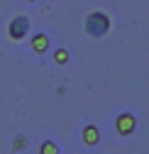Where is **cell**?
I'll return each mask as SVG.
<instances>
[{"mask_svg":"<svg viewBox=\"0 0 149 154\" xmlns=\"http://www.w3.org/2000/svg\"><path fill=\"white\" fill-rule=\"evenodd\" d=\"M27 32H29V17H27V15H17V17L10 20V25H8V37H10L12 42H22L25 37H27Z\"/></svg>","mask_w":149,"mask_h":154,"instance_id":"obj_2","label":"cell"},{"mask_svg":"<svg viewBox=\"0 0 149 154\" xmlns=\"http://www.w3.org/2000/svg\"><path fill=\"white\" fill-rule=\"evenodd\" d=\"M29 47H32L34 54H44V51L49 49V34H47V32H37V34H32Z\"/></svg>","mask_w":149,"mask_h":154,"instance_id":"obj_5","label":"cell"},{"mask_svg":"<svg viewBox=\"0 0 149 154\" xmlns=\"http://www.w3.org/2000/svg\"><path fill=\"white\" fill-rule=\"evenodd\" d=\"M115 130H117V134H122V137H129L135 130H137V118L132 112H120L117 118H115Z\"/></svg>","mask_w":149,"mask_h":154,"instance_id":"obj_3","label":"cell"},{"mask_svg":"<svg viewBox=\"0 0 149 154\" xmlns=\"http://www.w3.org/2000/svg\"><path fill=\"white\" fill-rule=\"evenodd\" d=\"M81 140H83V144H88V147H96V144L100 142V130H98L96 125H83Z\"/></svg>","mask_w":149,"mask_h":154,"instance_id":"obj_4","label":"cell"},{"mask_svg":"<svg viewBox=\"0 0 149 154\" xmlns=\"http://www.w3.org/2000/svg\"><path fill=\"white\" fill-rule=\"evenodd\" d=\"M83 29L90 34V37H96V39H100V37H105L110 32V15L103 12V10H90L86 15V20H83Z\"/></svg>","mask_w":149,"mask_h":154,"instance_id":"obj_1","label":"cell"},{"mask_svg":"<svg viewBox=\"0 0 149 154\" xmlns=\"http://www.w3.org/2000/svg\"><path fill=\"white\" fill-rule=\"evenodd\" d=\"M29 3H37V0H29Z\"/></svg>","mask_w":149,"mask_h":154,"instance_id":"obj_9","label":"cell"},{"mask_svg":"<svg viewBox=\"0 0 149 154\" xmlns=\"http://www.w3.org/2000/svg\"><path fill=\"white\" fill-rule=\"evenodd\" d=\"M27 137L25 134H15V140H12V152H22V149H27Z\"/></svg>","mask_w":149,"mask_h":154,"instance_id":"obj_7","label":"cell"},{"mask_svg":"<svg viewBox=\"0 0 149 154\" xmlns=\"http://www.w3.org/2000/svg\"><path fill=\"white\" fill-rule=\"evenodd\" d=\"M54 61H56V64H66L68 61V51L61 47V49H56V51H54Z\"/></svg>","mask_w":149,"mask_h":154,"instance_id":"obj_8","label":"cell"},{"mask_svg":"<svg viewBox=\"0 0 149 154\" xmlns=\"http://www.w3.org/2000/svg\"><path fill=\"white\" fill-rule=\"evenodd\" d=\"M39 154H61V152H59V147H56L54 140H44L39 144Z\"/></svg>","mask_w":149,"mask_h":154,"instance_id":"obj_6","label":"cell"}]
</instances>
